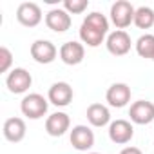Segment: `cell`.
I'll return each instance as SVG.
<instances>
[{
	"label": "cell",
	"mask_w": 154,
	"mask_h": 154,
	"mask_svg": "<svg viewBox=\"0 0 154 154\" xmlns=\"http://www.w3.org/2000/svg\"><path fill=\"white\" fill-rule=\"evenodd\" d=\"M56 54H58V49L49 40H36L31 44V56L38 63H51L56 60Z\"/></svg>",
	"instance_id": "8"
},
{
	"label": "cell",
	"mask_w": 154,
	"mask_h": 154,
	"mask_svg": "<svg viewBox=\"0 0 154 154\" xmlns=\"http://www.w3.org/2000/svg\"><path fill=\"white\" fill-rule=\"evenodd\" d=\"M134 136V127L131 125V122L127 120H114L109 125V138L112 143L118 145H125L132 140Z\"/></svg>",
	"instance_id": "10"
},
{
	"label": "cell",
	"mask_w": 154,
	"mask_h": 154,
	"mask_svg": "<svg viewBox=\"0 0 154 154\" xmlns=\"http://www.w3.org/2000/svg\"><path fill=\"white\" fill-rule=\"evenodd\" d=\"M120 154H143V152H141V149H138V147H125Z\"/></svg>",
	"instance_id": "22"
},
{
	"label": "cell",
	"mask_w": 154,
	"mask_h": 154,
	"mask_svg": "<svg viewBox=\"0 0 154 154\" xmlns=\"http://www.w3.org/2000/svg\"><path fill=\"white\" fill-rule=\"evenodd\" d=\"M89 154H100V152H89Z\"/></svg>",
	"instance_id": "23"
},
{
	"label": "cell",
	"mask_w": 154,
	"mask_h": 154,
	"mask_svg": "<svg viewBox=\"0 0 154 154\" xmlns=\"http://www.w3.org/2000/svg\"><path fill=\"white\" fill-rule=\"evenodd\" d=\"M47 100L56 107H67L72 102V87L67 82H56L49 87Z\"/></svg>",
	"instance_id": "12"
},
{
	"label": "cell",
	"mask_w": 154,
	"mask_h": 154,
	"mask_svg": "<svg viewBox=\"0 0 154 154\" xmlns=\"http://www.w3.org/2000/svg\"><path fill=\"white\" fill-rule=\"evenodd\" d=\"M134 6L127 0H118L111 6V22L118 27V29H125L131 24H134Z\"/></svg>",
	"instance_id": "3"
},
{
	"label": "cell",
	"mask_w": 154,
	"mask_h": 154,
	"mask_svg": "<svg viewBox=\"0 0 154 154\" xmlns=\"http://www.w3.org/2000/svg\"><path fill=\"white\" fill-rule=\"evenodd\" d=\"M71 145L76 149V150H89L93 145H94V132L87 127V125H74L72 131H71Z\"/></svg>",
	"instance_id": "7"
},
{
	"label": "cell",
	"mask_w": 154,
	"mask_h": 154,
	"mask_svg": "<svg viewBox=\"0 0 154 154\" xmlns=\"http://www.w3.org/2000/svg\"><path fill=\"white\" fill-rule=\"evenodd\" d=\"M105 100L111 107L122 109L131 102V87L127 84H112L105 93Z\"/></svg>",
	"instance_id": "13"
},
{
	"label": "cell",
	"mask_w": 154,
	"mask_h": 154,
	"mask_svg": "<svg viewBox=\"0 0 154 154\" xmlns=\"http://www.w3.org/2000/svg\"><path fill=\"white\" fill-rule=\"evenodd\" d=\"M71 127V120L65 112H53L47 120H45V131L49 136H63Z\"/></svg>",
	"instance_id": "15"
},
{
	"label": "cell",
	"mask_w": 154,
	"mask_h": 154,
	"mask_svg": "<svg viewBox=\"0 0 154 154\" xmlns=\"http://www.w3.org/2000/svg\"><path fill=\"white\" fill-rule=\"evenodd\" d=\"M152 60H154V56H152Z\"/></svg>",
	"instance_id": "24"
},
{
	"label": "cell",
	"mask_w": 154,
	"mask_h": 154,
	"mask_svg": "<svg viewBox=\"0 0 154 154\" xmlns=\"http://www.w3.org/2000/svg\"><path fill=\"white\" fill-rule=\"evenodd\" d=\"M129 116H131V122L138 125H147L154 120V103L149 100H138L131 105Z\"/></svg>",
	"instance_id": "9"
},
{
	"label": "cell",
	"mask_w": 154,
	"mask_h": 154,
	"mask_svg": "<svg viewBox=\"0 0 154 154\" xmlns=\"http://www.w3.org/2000/svg\"><path fill=\"white\" fill-rule=\"evenodd\" d=\"M136 53L141 58H150L154 56V35H141L136 42Z\"/></svg>",
	"instance_id": "19"
},
{
	"label": "cell",
	"mask_w": 154,
	"mask_h": 154,
	"mask_svg": "<svg viewBox=\"0 0 154 154\" xmlns=\"http://www.w3.org/2000/svg\"><path fill=\"white\" fill-rule=\"evenodd\" d=\"M60 58L67 65H78L85 58V47L80 42H65L60 47Z\"/></svg>",
	"instance_id": "14"
},
{
	"label": "cell",
	"mask_w": 154,
	"mask_h": 154,
	"mask_svg": "<svg viewBox=\"0 0 154 154\" xmlns=\"http://www.w3.org/2000/svg\"><path fill=\"white\" fill-rule=\"evenodd\" d=\"M134 26L140 29H150L154 26V11L147 6H141L134 13Z\"/></svg>",
	"instance_id": "18"
},
{
	"label": "cell",
	"mask_w": 154,
	"mask_h": 154,
	"mask_svg": "<svg viewBox=\"0 0 154 154\" xmlns=\"http://www.w3.org/2000/svg\"><path fill=\"white\" fill-rule=\"evenodd\" d=\"M87 122L93 125V127H103L111 122V112L105 105L102 103H91L87 107Z\"/></svg>",
	"instance_id": "17"
},
{
	"label": "cell",
	"mask_w": 154,
	"mask_h": 154,
	"mask_svg": "<svg viewBox=\"0 0 154 154\" xmlns=\"http://www.w3.org/2000/svg\"><path fill=\"white\" fill-rule=\"evenodd\" d=\"M26 131H27L26 129V122L22 118H8L4 122V129H2L4 138L8 141H11V143L22 141L26 138Z\"/></svg>",
	"instance_id": "16"
},
{
	"label": "cell",
	"mask_w": 154,
	"mask_h": 154,
	"mask_svg": "<svg viewBox=\"0 0 154 154\" xmlns=\"http://www.w3.org/2000/svg\"><path fill=\"white\" fill-rule=\"evenodd\" d=\"M47 107H49L47 100L42 94H38V93H31V94L24 96L22 102H20V111L29 120H40V118H44L45 112H47Z\"/></svg>",
	"instance_id": "2"
},
{
	"label": "cell",
	"mask_w": 154,
	"mask_h": 154,
	"mask_svg": "<svg viewBox=\"0 0 154 154\" xmlns=\"http://www.w3.org/2000/svg\"><path fill=\"white\" fill-rule=\"evenodd\" d=\"M11 63H13V54L6 45H2L0 47V72H8Z\"/></svg>",
	"instance_id": "21"
},
{
	"label": "cell",
	"mask_w": 154,
	"mask_h": 154,
	"mask_svg": "<svg viewBox=\"0 0 154 154\" xmlns=\"http://www.w3.org/2000/svg\"><path fill=\"white\" fill-rule=\"evenodd\" d=\"M107 31H109L107 17L94 11V13H91L84 18V22L80 26V38L89 47H98V45H102Z\"/></svg>",
	"instance_id": "1"
},
{
	"label": "cell",
	"mask_w": 154,
	"mask_h": 154,
	"mask_svg": "<svg viewBox=\"0 0 154 154\" xmlns=\"http://www.w3.org/2000/svg\"><path fill=\"white\" fill-rule=\"evenodd\" d=\"M33 84V76L29 71H26L24 67H17L13 69L9 74H8V78H6V85L9 89V93L13 94H22L26 93Z\"/></svg>",
	"instance_id": "4"
},
{
	"label": "cell",
	"mask_w": 154,
	"mask_h": 154,
	"mask_svg": "<svg viewBox=\"0 0 154 154\" xmlns=\"http://www.w3.org/2000/svg\"><path fill=\"white\" fill-rule=\"evenodd\" d=\"M17 20L26 27H36L42 22V9L35 2H24L17 9Z\"/></svg>",
	"instance_id": "6"
},
{
	"label": "cell",
	"mask_w": 154,
	"mask_h": 154,
	"mask_svg": "<svg viewBox=\"0 0 154 154\" xmlns=\"http://www.w3.org/2000/svg\"><path fill=\"white\" fill-rule=\"evenodd\" d=\"M71 15L63 8H54L45 15V26L54 33H65L71 27Z\"/></svg>",
	"instance_id": "11"
},
{
	"label": "cell",
	"mask_w": 154,
	"mask_h": 154,
	"mask_svg": "<svg viewBox=\"0 0 154 154\" xmlns=\"http://www.w3.org/2000/svg\"><path fill=\"white\" fill-rule=\"evenodd\" d=\"M105 45H107V51H109L111 54H114V56H123V54H127V53L131 51L132 42H131V36L127 35V31L116 29V31H112V33L107 36Z\"/></svg>",
	"instance_id": "5"
},
{
	"label": "cell",
	"mask_w": 154,
	"mask_h": 154,
	"mask_svg": "<svg viewBox=\"0 0 154 154\" xmlns=\"http://www.w3.org/2000/svg\"><path fill=\"white\" fill-rule=\"evenodd\" d=\"M89 8V0H63V9L69 15H80Z\"/></svg>",
	"instance_id": "20"
}]
</instances>
